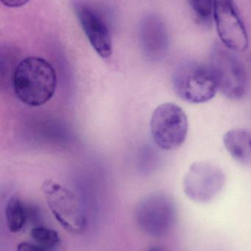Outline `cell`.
Returning <instances> with one entry per match:
<instances>
[{
	"label": "cell",
	"instance_id": "6da1fadb",
	"mask_svg": "<svg viewBox=\"0 0 251 251\" xmlns=\"http://www.w3.org/2000/svg\"><path fill=\"white\" fill-rule=\"evenodd\" d=\"M12 84L19 101L30 107H40L54 96L57 76L47 60L31 56L23 59L16 66Z\"/></svg>",
	"mask_w": 251,
	"mask_h": 251
},
{
	"label": "cell",
	"instance_id": "7a4b0ae2",
	"mask_svg": "<svg viewBox=\"0 0 251 251\" xmlns=\"http://www.w3.org/2000/svg\"><path fill=\"white\" fill-rule=\"evenodd\" d=\"M209 66L218 91L231 101L243 100L248 92L249 78L241 60L234 51L215 44L211 51Z\"/></svg>",
	"mask_w": 251,
	"mask_h": 251
},
{
	"label": "cell",
	"instance_id": "3957f363",
	"mask_svg": "<svg viewBox=\"0 0 251 251\" xmlns=\"http://www.w3.org/2000/svg\"><path fill=\"white\" fill-rule=\"evenodd\" d=\"M172 81L177 97L190 104L208 102L218 91L209 65L198 62L180 64L174 72Z\"/></svg>",
	"mask_w": 251,
	"mask_h": 251
},
{
	"label": "cell",
	"instance_id": "277c9868",
	"mask_svg": "<svg viewBox=\"0 0 251 251\" xmlns=\"http://www.w3.org/2000/svg\"><path fill=\"white\" fill-rule=\"evenodd\" d=\"M150 133L155 143L164 151L179 149L187 139L188 119L185 112L174 103H165L152 114Z\"/></svg>",
	"mask_w": 251,
	"mask_h": 251
},
{
	"label": "cell",
	"instance_id": "5b68a950",
	"mask_svg": "<svg viewBox=\"0 0 251 251\" xmlns=\"http://www.w3.org/2000/svg\"><path fill=\"white\" fill-rule=\"evenodd\" d=\"M178 212L173 199L166 193L149 195L136 209V221L141 231L151 237L166 235L176 222Z\"/></svg>",
	"mask_w": 251,
	"mask_h": 251
},
{
	"label": "cell",
	"instance_id": "8992f818",
	"mask_svg": "<svg viewBox=\"0 0 251 251\" xmlns=\"http://www.w3.org/2000/svg\"><path fill=\"white\" fill-rule=\"evenodd\" d=\"M225 176L221 167L208 161L190 165L183 181V189L188 199L196 203L211 201L222 191Z\"/></svg>",
	"mask_w": 251,
	"mask_h": 251
},
{
	"label": "cell",
	"instance_id": "52a82bcc",
	"mask_svg": "<svg viewBox=\"0 0 251 251\" xmlns=\"http://www.w3.org/2000/svg\"><path fill=\"white\" fill-rule=\"evenodd\" d=\"M42 188L47 204L57 222L69 232H82L86 220L76 196L52 181H46Z\"/></svg>",
	"mask_w": 251,
	"mask_h": 251
},
{
	"label": "cell",
	"instance_id": "ba28073f",
	"mask_svg": "<svg viewBox=\"0 0 251 251\" xmlns=\"http://www.w3.org/2000/svg\"><path fill=\"white\" fill-rule=\"evenodd\" d=\"M217 31L223 45L234 52H243L249 48L246 26L233 0H212Z\"/></svg>",
	"mask_w": 251,
	"mask_h": 251
},
{
	"label": "cell",
	"instance_id": "9c48e42d",
	"mask_svg": "<svg viewBox=\"0 0 251 251\" xmlns=\"http://www.w3.org/2000/svg\"><path fill=\"white\" fill-rule=\"evenodd\" d=\"M80 25L97 54L103 59L112 56L113 51L112 33L103 16L93 7L78 1L74 4Z\"/></svg>",
	"mask_w": 251,
	"mask_h": 251
},
{
	"label": "cell",
	"instance_id": "30bf717a",
	"mask_svg": "<svg viewBox=\"0 0 251 251\" xmlns=\"http://www.w3.org/2000/svg\"><path fill=\"white\" fill-rule=\"evenodd\" d=\"M143 45L153 59H161L169 47V36L165 23L156 16H149L141 26Z\"/></svg>",
	"mask_w": 251,
	"mask_h": 251
},
{
	"label": "cell",
	"instance_id": "8fae6325",
	"mask_svg": "<svg viewBox=\"0 0 251 251\" xmlns=\"http://www.w3.org/2000/svg\"><path fill=\"white\" fill-rule=\"evenodd\" d=\"M223 144L231 157L243 164L251 165V131L247 128H234L223 136Z\"/></svg>",
	"mask_w": 251,
	"mask_h": 251
},
{
	"label": "cell",
	"instance_id": "7c38bea8",
	"mask_svg": "<svg viewBox=\"0 0 251 251\" xmlns=\"http://www.w3.org/2000/svg\"><path fill=\"white\" fill-rule=\"evenodd\" d=\"M35 209L23 201L20 198L13 196L6 205L7 226L13 233L19 232L25 226L27 220L35 213Z\"/></svg>",
	"mask_w": 251,
	"mask_h": 251
},
{
	"label": "cell",
	"instance_id": "4fadbf2b",
	"mask_svg": "<svg viewBox=\"0 0 251 251\" xmlns=\"http://www.w3.org/2000/svg\"><path fill=\"white\" fill-rule=\"evenodd\" d=\"M30 235L36 244L47 251L57 246L60 240L57 231L47 227H35L31 230Z\"/></svg>",
	"mask_w": 251,
	"mask_h": 251
},
{
	"label": "cell",
	"instance_id": "5bb4252c",
	"mask_svg": "<svg viewBox=\"0 0 251 251\" xmlns=\"http://www.w3.org/2000/svg\"><path fill=\"white\" fill-rule=\"evenodd\" d=\"M196 16L202 20H207L212 12V0H187Z\"/></svg>",
	"mask_w": 251,
	"mask_h": 251
},
{
	"label": "cell",
	"instance_id": "9a60e30c",
	"mask_svg": "<svg viewBox=\"0 0 251 251\" xmlns=\"http://www.w3.org/2000/svg\"><path fill=\"white\" fill-rule=\"evenodd\" d=\"M17 251H47L42 246L36 243H19L17 246Z\"/></svg>",
	"mask_w": 251,
	"mask_h": 251
},
{
	"label": "cell",
	"instance_id": "2e32d148",
	"mask_svg": "<svg viewBox=\"0 0 251 251\" xmlns=\"http://www.w3.org/2000/svg\"><path fill=\"white\" fill-rule=\"evenodd\" d=\"M30 0H1V2L6 7L16 8V7H21L25 5Z\"/></svg>",
	"mask_w": 251,
	"mask_h": 251
},
{
	"label": "cell",
	"instance_id": "e0dca14e",
	"mask_svg": "<svg viewBox=\"0 0 251 251\" xmlns=\"http://www.w3.org/2000/svg\"><path fill=\"white\" fill-rule=\"evenodd\" d=\"M149 251H160L159 250V249H151L149 250Z\"/></svg>",
	"mask_w": 251,
	"mask_h": 251
}]
</instances>
